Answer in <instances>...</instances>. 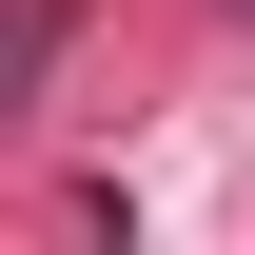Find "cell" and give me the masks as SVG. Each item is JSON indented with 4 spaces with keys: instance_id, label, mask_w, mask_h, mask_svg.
<instances>
[{
    "instance_id": "obj_1",
    "label": "cell",
    "mask_w": 255,
    "mask_h": 255,
    "mask_svg": "<svg viewBox=\"0 0 255 255\" xmlns=\"http://www.w3.org/2000/svg\"><path fill=\"white\" fill-rule=\"evenodd\" d=\"M59 39H79V0H0V118L59 79Z\"/></svg>"
},
{
    "instance_id": "obj_2",
    "label": "cell",
    "mask_w": 255,
    "mask_h": 255,
    "mask_svg": "<svg viewBox=\"0 0 255 255\" xmlns=\"http://www.w3.org/2000/svg\"><path fill=\"white\" fill-rule=\"evenodd\" d=\"M236 20H255V0H236Z\"/></svg>"
}]
</instances>
